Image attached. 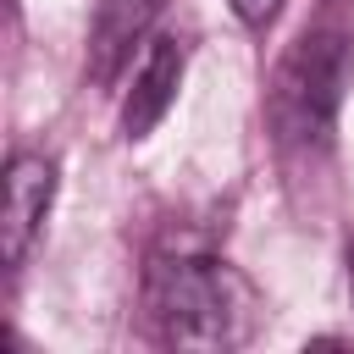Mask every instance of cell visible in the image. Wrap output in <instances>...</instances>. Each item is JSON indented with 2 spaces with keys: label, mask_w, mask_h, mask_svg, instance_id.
Wrapping results in <instances>:
<instances>
[{
  "label": "cell",
  "mask_w": 354,
  "mask_h": 354,
  "mask_svg": "<svg viewBox=\"0 0 354 354\" xmlns=\"http://www.w3.org/2000/svg\"><path fill=\"white\" fill-rule=\"evenodd\" d=\"M348 288H354V271H348Z\"/></svg>",
  "instance_id": "5"
},
{
  "label": "cell",
  "mask_w": 354,
  "mask_h": 354,
  "mask_svg": "<svg viewBox=\"0 0 354 354\" xmlns=\"http://www.w3.org/2000/svg\"><path fill=\"white\" fill-rule=\"evenodd\" d=\"M232 11H238L249 28H266V22L282 11V0H232Z\"/></svg>",
  "instance_id": "4"
},
{
  "label": "cell",
  "mask_w": 354,
  "mask_h": 354,
  "mask_svg": "<svg viewBox=\"0 0 354 354\" xmlns=\"http://www.w3.org/2000/svg\"><path fill=\"white\" fill-rule=\"evenodd\" d=\"M50 199H55V166L44 155H17L6 166V205H0V254H6V266H22Z\"/></svg>",
  "instance_id": "2"
},
{
  "label": "cell",
  "mask_w": 354,
  "mask_h": 354,
  "mask_svg": "<svg viewBox=\"0 0 354 354\" xmlns=\"http://www.w3.org/2000/svg\"><path fill=\"white\" fill-rule=\"evenodd\" d=\"M149 299H155L160 332L183 348H232L254 332V315H260L254 288L221 260L155 266Z\"/></svg>",
  "instance_id": "1"
},
{
  "label": "cell",
  "mask_w": 354,
  "mask_h": 354,
  "mask_svg": "<svg viewBox=\"0 0 354 354\" xmlns=\"http://www.w3.org/2000/svg\"><path fill=\"white\" fill-rule=\"evenodd\" d=\"M183 44L177 39H155L149 44V55H144V66H138V77H133V88H127V105H122V133L127 138H144L166 111H171V100H177V83H183Z\"/></svg>",
  "instance_id": "3"
}]
</instances>
